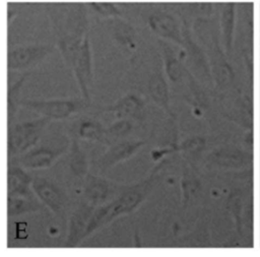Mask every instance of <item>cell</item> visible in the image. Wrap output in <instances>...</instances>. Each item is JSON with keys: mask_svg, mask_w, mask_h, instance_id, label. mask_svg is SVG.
I'll list each match as a JSON object with an SVG mask.
<instances>
[{"mask_svg": "<svg viewBox=\"0 0 260 257\" xmlns=\"http://www.w3.org/2000/svg\"><path fill=\"white\" fill-rule=\"evenodd\" d=\"M166 160L159 162L148 178L134 185L118 187L116 191L117 195L111 202L108 204L105 203L94 209L86 227L84 238L118 216L135 211L161 180L162 175L160 172L164 170Z\"/></svg>", "mask_w": 260, "mask_h": 257, "instance_id": "cell-1", "label": "cell"}, {"mask_svg": "<svg viewBox=\"0 0 260 257\" xmlns=\"http://www.w3.org/2000/svg\"><path fill=\"white\" fill-rule=\"evenodd\" d=\"M51 122L50 118L42 117L9 125L8 129V157L9 160L19 156L36 146L46 127Z\"/></svg>", "mask_w": 260, "mask_h": 257, "instance_id": "cell-2", "label": "cell"}, {"mask_svg": "<svg viewBox=\"0 0 260 257\" xmlns=\"http://www.w3.org/2000/svg\"><path fill=\"white\" fill-rule=\"evenodd\" d=\"M31 189L36 197L54 214L63 218L69 207V197L65 189L54 180L45 177H35Z\"/></svg>", "mask_w": 260, "mask_h": 257, "instance_id": "cell-3", "label": "cell"}, {"mask_svg": "<svg viewBox=\"0 0 260 257\" xmlns=\"http://www.w3.org/2000/svg\"><path fill=\"white\" fill-rule=\"evenodd\" d=\"M22 107H25L42 117L50 118L51 120L67 119L75 113L81 111L88 103L85 100H48V101H31L24 100L19 102Z\"/></svg>", "mask_w": 260, "mask_h": 257, "instance_id": "cell-4", "label": "cell"}, {"mask_svg": "<svg viewBox=\"0 0 260 257\" xmlns=\"http://www.w3.org/2000/svg\"><path fill=\"white\" fill-rule=\"evenodd\" d=\"M66 150V145L58 147L47 145L34 146L29 150L12 159L25 170H42L52 167Z\"/></svg>", "mask_w": 260, "mask_h": 257, "instance_id": "cell-5", "label": "cell"}, {"mask_svg": "<svg viewBox=\"0 0 260 257\" xmlns=\"http://www.w3.org/2000/svg\"><path fill=\"white\" fill-rule=\"evenodd\" d=\"M147 143L143 139H121L114 144H111L108 150L99 158L96 166L103 172L121 162H124L133 156L137 150Z\"/></svg>", "mask_w": 260, "mask_h": 257, "instance_id": "cell-6", "label": "cell"}, {"mask_svg": "<svg viewBox=\"0 0 260 257\" xmlns=\"http://www.w3.org/2000/svg\"><path fill=\"white\" fill-rule=\"evenodd\" d=\"M83 100L89 102V85L92 79V58L88 34L84 37L76 59L71 67Z\"/></svg>", "mask_w": 260, "mask_h": 257, "instance_id": "cell-7", "label": "cell"}, {"mask_svg": "<svg viewBox=\"0 0 260 257\" xmlns=\"http://www.w3.org/2000/svg\"><path fill=\"white\" fill-rule=\"evenodd\" d=\"M52 46L35 45L21 46L10 49L7 54V67L9 70H20L36 65L51 51Z\"/></svg>", "mask_w": 260, "mask_h": 257, "instance_id": "cell-8", "label": "cell"}, {"mask_svg": "<svg viewBox=\"0 0 260 257\" xmlns=\"http://www.w3.org/2000/svg\"><path fill=\"white\" fill-rule=\"evenodd\" d=\"M83 201L96 208L106 203L116 186H112L106 179L88 174L83 181Z\"/></svg>", "mask_w": 260, "mask_h": 257, "instance_id": "cell-9", "label": "cell"}, {"mask_svg": "<svg viewBox=\"0 0 260 257\" xmlns=\"http://www.w3.org/2000/svg\"><path fill=\"white\" fill-rule=\"evenodd\" d=\"M94 209V207L82 200L77 208L72 212L68 224V235L65 244L66 247H74L84 239L86 227Z\"/></svg>", "mask_w": 260, "mask_h": 257, "instance_id": "cell-10", "label": "cell"}, {"mask_svg": "<svg viewBox=\"0 0 260 257\" xmlns=\"http://www.w3.org/2000/svg\"><path fill=\"white\" fill-rule=\"evenodd\" d=\"M144 103L135 94H127L115 105L102 110V113H112L117 119L142 121L144 117Z\"/></svg>", "mask_w": 260, "mask_h": 257, "instance_id": "cell-11", "label": "cell"}, {"mask_svg": "<svg viewBox=\"0 0 260 257\" xmlns=\"http://www.w3.org/2000/svg\"><path fill=\"white\" fill-rule=\"evenodd\" d=\"M148 24L152 31L160 38L173 41L176 44L184 45V37L177 21L170 15L164 13L152 14L149 16Z\"/></svg>", "mask_w": 260, "mask_h": 257, "instance_id": "cell-12", "label": "cell"}, {"mask_svg": "<svg viewBox=\"0 0 260 257\" xmlns=\"http://www.w3.org/2000/svg\"><path fill=\"white\" fill-rule=\"evenodd\" d=\"M32 178L24 168L9 163L7 173V195H32Z\"/></svg>", "mask_w": 260, "mask_h": 257, "instance_id": "cell-13", "label": "cell"}, {"mask_svg": "<svg viewBox=\"0 0 260 257\" xmlns=\"http://www.w3.org/2000/svg\"><path fill=\"white\" fill-rule=\"evenodd\" d=\"M147 90L149 97L154 102V104L165 110L169 115H171L172 113H170V89L160 68L155 69L149 77L147 82Z\"/></svg>", "mask_w": 260, "mask_h": 257, "instance_id": "cell-14", "label": "cell"}, {"mask_svg": "<svg viewBox=\"0 0 260 257\" xmlns=\"http://www.w3.org/2000/svg\"><path fill=\"white\" fill-rule=\"evenodd\" d=\"M67 166L74 178L82 183L88 175L89 162L86 152L80 147L78 139L72 137L69 146V154L67 157Z\"/></svg>", "mask_w": 260, "mask_h": 257, "instance_id": "cell-15", "label": "cell"}, {"mask_svg": "<svg viewBox=\"0 0 260 257\" xmlns=\"http://www.w3.org/2000/svg\"><path fill=\"white\" fill-rule=\"evenodd\" d=\"M158 45L161 50L166 75L174 83L181 82L185 74V69L181 59L177 56L173 47L167 41L159 40Z\"/></svg>", "mask_w": 260, "mask_h": 257, "instance_id": "cell-16", "label": "cell"}, {"mask_svg": "<svg viewBox=\"0 0 260 257\" xmlns=\"http://www.w3.org/2000/svg\"><path fill=\"white\" fill-rule=\"evenodd\" d=\"M73 137L77 139L91 140L110 145L107 137V129L94 119H84L74 126Z\"/></svg>", "mask_w": 260, "mask_h": 257, "instance_id": "cell-17", "label": "cell"}, {"mask_svg": "<svg viewBox=\"0 0 260 257\" xmlns=\"http://www.w3.org/2000/svg\"><path fill=\"white\" fill-rule=\"evenodd\" d=\"M32 195H9L7 198V215L13 217L41 210V201L36 200Z\"/></svg>", "mask_w": 260, "mask_h": 257, "instance_id": "cell-18", "label": "cell"}, {"mask_svg": "<svg viewBox=\"0 0 260 257\" xmlns=\"http://www.w3.org/2000/svg\"><path fill=\"white\" fill-rule=\"evenodd\" d=\"M199 181L197 180L196 175L194 174V169L189 160L185 162L183 166V174L181 180V189H182V204L186 208L189 206L196 196L199 190Z\"/></svg>", "mask_w": 260, "mask_h": 257, "instance_id": "cell-19", "label": "cell"}, {"mask_svg": "<svg viewBox=\"0 0 260 257\" xmlns=\"http://www.w3.org/2000/svg\"><path fill=\"white\" fill-rule=\"evenodd\" d=\"M133 128L134 124L132 120L118 119L109 128H107V137L110 142V145L112 143V139H114V141L116 142L118 140L126 138L133 131Z\"/></svg>", "mask_w": 260, "mask_h": 257, "instance_id": "cell-20", "label": "cell"}, {"mask_svg": "<svg viewBox=\"0 0 260 257\" xmlns=\"http://www.w3.org/2000/svg\"><path fill=\"white\" fill-rule=\"evenodd\" d=\"M205 144V139L202 137H190L177 145L178 152H184L185 154H196L202 150Z\"/></svg>", "mask_w": 260, "mask_h": 257, "instance_id": "cell-21", "label": "cell"}, {"mask_svg": "<svg viewBox=\"0 0 260 257\" xmlns=\"http://www.w3.org/2000/svg\"><path fill=\"white\" fill-rule=\"evenodd\" d=\"M25 79H26V75L22 76L18 81H16L13 85H11L9 87V91H8V122H9V125L12 124V120H13L14 114L16 112L15 99L18 94V91H19L21 85L25 81Z\"/></svg>", "mask_w": 260, "mask_h": 257, "instance_id": "cell-22", "label": "cell"}, {"mask_svg": "<svg viewBox=\"0 0 260 257\" xmlns=\"http://www.w3.org/2000/svg\"><path fill=\"white\" fill-rule=\"evenodd\" d=\"M221 26H222V35H223L225 48L230 50L232 46V39H233V13L230 8H225L222 12Z\"/></svg>", "mask_w": 260, "mask_h": 257, "instance_id": "cell-23", "label": "cell"}, {"mask_svg": "<svg viewBox=\"0 0 260 257\" xmlns=\"http://www.w3.org/2000/svg\"><path fill=\"white\" fill-rule=\"evenodd\" d=\"M90 5L98 13L103 16H116L121 14L119 8L110 2H92Z\"/></svg>", "mask_w": 260, "mask_h": 257, "instance_id": "cell-24", "label": "cell"}, {"mask_svg": "<svg viewBox=\"0 0 260 257\" xmlns=\"http://www.w3.org/2000/svg\"><path fill=\"white\" fill-rule=\"evenodd\" d=\"M25 223L23 224V227H19V222H17L16 223V234H15V236H16V238L17 239H19V238H24V237H26V234H25V230H26V228H25Z\"/></svg>", "mask_w": 260, "mask_h": 257, "instance_id": "cell-25", "label": "cell"}]
</instances>
